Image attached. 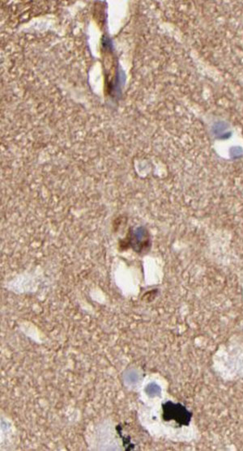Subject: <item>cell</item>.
Listing matches in <instances>:
<instances>
[{
  "label": "cell",
  "mask_w": 243,
  "mask_h": 451,
  "mask_svg": "<svg viewBox=\"0 0 243 451\" xmlns=\"http://www.w3.org/2000/svg\"><path fill=\"white\" fill-rule=\"evenodd\" d=\"M160 387L155 383H150L145 388V392L149 396H154L159 393Z\"/></svg>",
  "instance_id": "obj_2"
},
{
  "label": "cell",
  "mask_w": 243,
  "mask_h": 451,
  "mask_svg": "<svg viewBox=\"0 0 243 451\" xmlns=\"http://www.w3.org/2000/svg\"><path fill=\"white\" fill-rule=\"evenodd\" d=\"M163 419L166 421L173 420L180 425H187L190 422L191 414L181 403H172L168 401L162 405Z\"/></svg>",
  "instance_id": "obj_1"
}]
</instances>
